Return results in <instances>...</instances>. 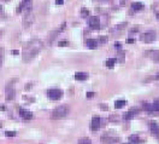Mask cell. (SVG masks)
<instances>
[{
	"mask_svg": "<svg viewBox=\"0 0 159 144\" xmlns=\"http://www.w3.org/2000/svg\"><path fill=\"white\" fill-rule=\"evenodd\" d=\"M3 58H4V49L0 47V66H1V63H3Z\"/></svg>",
	"mask_w": 159,
	"mask_h": 144,
	"instance_id": "26",
	"label": "cell"
},
{
	"mask_svg": "<svg viewBox=\"0 0 159 144\" xmlns=\"http://www.w3.org/2000/svg\"><path fill=\"white\" fill-rule=\"evenodd\" d=\"M47 96H48V98L52 101H58L62 98L63 91L59 89H51V90H48V92H47Z\"/></svg>",
	"mask_w": 159,
	"mask_h": 144,
	"instance_id": "4",
	"label": "cell"
},
{
	"mask_svg": "<svg viewBox=\"0 0 159 144\" xmlns=\"http://www.w3.org/2000/svg\"><path fill=\"white\" fill-rule=\"evenodd\" d=\"M146 56L149 58H152L156 62H159V50H151L146 52Z\"/></svg>",
	"mask_w": 159,
	"mask_h": 144,
	"instance_id": "9",
	"label": "cell"
},
{
	"mask_svg": "<svg viewBox=\"0 0 159 144\" xmlns=\"http://www.w3.org/2000/svg\"><path fill=\"white\" fill-rule=\"evenodd\" d=\"M117 62V59L116 58H109L107 61H106V67H109V68H112L113 66H115V63Z\"/></svg>",
	"mask_w": 159,
	"mask_h": 144,
	"instance_id": "21",
	"label": "cell"
},
{
	"mask_svg": "<svg viewBox=\"0 0 159 144\" xmlns=\"http://www.w3.org/2000/svg\"><path fill=\"white\" fill-rule=\"evenodd\" d=\"M69 114L68 106H60L52 111V119H64Z\"/></svg>",
	"mask_w": 159,
	"mask_h": 144,
	"instance_id": "2",
	"label": "cell"
},
{
	"mask_svg": "<svg viewBox=\"0 0 159 144\" xmlns=\"http://www.w3.org/2000/svg\"><path fill=\"white\" fill-rule=\"evenodd\" d=\"M125 144H131V143H125Z\"/></svg>",
	"mask_w": 159,
	"mask_h": 144,
	"instance_id": "38",
	"label": "cell"
},
{
	"mask_svg": "<svg viewBox=\"0 0 159 144\" xmlns=\"http://www.w3.org/2000/svg\"><path fill=\"white\" fill-rule=\"evenodd\" d=\"M55 4H57V5H63V4H64V0H55Z\"/></svg>",
	"mask_w": 159,
	"mask_h": 144,
	"instance_id": "30",
	"label": "cell"
},
{
	"mask_svg": "<svg viewBox=\"0 0 159 144\" xmlns=\"http://www.w3.org/2000/svg\"><path fill=\"white\" fill-rule=\"evenodd\" d=\"M12 84H13V82H11L10 85L6 86V93H5L6 101H12V99L15 98V96H16V91H15V89L12 87Z\"/></svg>",
	"mask_w": 159,
	"mask_h": 144,
	"instance_id": "7",
	"label": "cell"
},
{
	"mask_svg": "<svg viewBox=\"0 0 159 144\" xmlns=\"http://www.w3.org/2000/svg\"><path fill=\"white\" fill-rule=\"evenodd\" d=\"M116 47H121V43H116Z\"/></svg>",
	"mask_w": 159,
	"mask_h": 144,
	"instance_id": "35",
	"label": "cell"
},
{
	"mask_svg": "<svg viewBox=\"0 0 159 144\" xmlns=\"http://www.w3.org/2000/svg\"><path fill=\"white\" fill-rule=\"evenodd\" d=\"M78 144H92L89 138H81L78 139Z\"/></svg>",
	"mask_w": 159,
	"mask_h": 144,
	"instance_id": "22",
	"label": "cell"
},
{
	"mask_svg": "<svg viewBox=\"0 0 159 144\" xmlns=\"http://www.w3.org/2000/svg\"><path fill=\"white\" fill-rule=\"evenodd\" d=\"M131 7H133V10H135V11H140V10L144 9V4H142V3H133Z\"/></svg>",
	"mask_w": 159,
	"mask_h": 144,
	"instance_id": "18",
	"label": "cell"
},
{
	"mask_svg": "<svg viewBox=\"0 0 159 144\" xmlns=\"http://www.w3.org/2000/svg\"><path fill=\"white\" fill-rule=\"evenodd\" d=\"M87 46H88L89 49H97V47H98V40L88 39V40H87Z\"/></svg>",
	"mask_w": 159,
	"mask_h": 144,
	"instance_id": "14",
	"label": "cell"
},
{
	"mask_svg": "<svg viewBox=\"0 0 159 144\" xmlns=\"http://www.w3.org/2000/svg\"><path fill=\"white\" fill-rule=\"evenodd\" d=\"M33 21H34V15L31 12V10L26 11L24 16H23V28H29L31 24H33Z\"/></svg>",
	"mask_w": 159,
	"mask_h": 144,
	"instance_id": "3",
	"label": "cell"
},
{
	"mask_svg": "<svg viewBox=\"0 0 159 144\" xmlns=\"http://www.w3.org/2000/svg\"><path fill=\"white\" fill-rule=\"evenodd\" d=\"M88 24L91 29H99L100 28V20L98 16H92L88 20Z\"/></svg>",
	"mask_w": 159,
	"mask_h": 144,
	"instance_id": "6",
	"label": "cell"
},
{
	"mask_svg": "<svg viewBox=\"0 0 159 144\" xmlns=\"http://www.w3.org/2000/svg\"><path fill=\"white\" fill-rule=\"evenodd\" d=\"M75 79L78 80V81H82V80H86V79H87V74H86V73H82V71H78V73L75 74Z\"/></svg>",
	"mask_w": 159,
	"mask_h": 144,
	"instance_id": "17",
	"label": "cell"
},
{
	"mask_svg": "<svg viewBox=\"0 0 159 144\" xmlns=\"http://www.w3.org/2000/svg\"><path fill=\"white\" fill-rule=\"evenodd\" d=\"M3 11V7H1V5H0V12H1Z\"/></svg>",
	"mask_w": 159,
	"mask_h": 144,
	"instance_id": "36",
	"label": "cell"
},
{
	"mask_svg": "<svg viewBox=\"0 0 159 144\" xmlns=\"http://www.w3.org/2000/svg\"><path fill=\"white\" fill-rule=\"evenodd\" d=\"M118 142H119L118 137H109V136L101 137V143L102 144H117Z\"/></svg>",
	"mask_w": 159,
	"mask_h": 144,
	"instance_id": "8",
	"label": "cell"
},
{
	"mask_svg": "<svg viewBox=\"0 0 159 144\" xmlns=\"http://www.w3.org/2000/svg\"><path fill=\"white\" fill-rule=\"evenodd\" d=\"M88 15H89V10L88 9H84V7L81 9V16H82V17H87Z\"/></svg>",
	"mask_w": 159,
	"mask_h": 144,
	"instance_id": "23",
	"label": "cell"
},
{
	"mask_svg": "<svg viewBox=\"0 0 159 144\" xmlns=\"http://www.w3.org/2000/svg\"><path fill=\"white\" fill-rule=\"evenodd\" d=\"M19 7H21V10H24V11L31 10V0H23Z\"/></svg>",
	"mask_w": 159,
	"mask_h": 144,
	"instance_id": "12",
	"label": "cell"
},
{
	"mask_svg": "<svg viewBox=\"0 0 159 144\" xmlns=\"http://www.w3.org/2000/svg\"><path fill=\"white\" fill-rule=\"evenodd\" d=\"M99 40H100V41H101V43H106V41H107V38H104V36H100V39H99Z\"/></svg>",
	"mask_w": 159,
	"mask_h": 144,
	"instance_id": "31",
	"label": "cell"
},
{
	"mask_svg": "<svg viewBox=\"0 0 159 144\" xmlns=\"http://www.w3.org/2000/svg\"><path fill=\"white\" fill-rule=\"evenodd\" d=\"M140 39L142 40V41H145V43H152V41H154V40L157 39V33H156V31H147V33L142 34L140 36Z\"/></svg>",
	"mask_w": 159,
	"mask_h": 144,
	"instance_id": "5",
	"label": "cell"
},
{
	"mask_svg": "<svg viewBox=\"0 0 159 144\" xmlns=\"http://www.w3.org/2000/svg\"><path fill=\"white\" fill-rule=\"evenodd\" d=\"M144 108H145V110L147 111L148 114H151V113H153V111H154V110H153L152 104H149V103H146V102L144 103Z\"/></svg>",
	"mask_w": 159,
	"mask_h": 144,
	"instance_id": "19",
	"label": "cell"
},
{
	"mask_svg": "<svg viewBox=\"0 0 159 144\" xmlns=\"http://www.w3.org/2000/svg\"><path fill=\"white\" fill-rule=\"evenodd\" d=\"M19 114H21V116L24 119V120H31V119H33V113H31V111H29V110L21 109V110H19Z\"/></svg>",
	"mask_w": 159,
	"mask_h": 144,
	"instance_id": "10",
	"label": "cell"
},
{
	"mask_svg": "<svg viewBox=\"0 0 159 144\" xmlns=\"http://www.w3.org/2000/svg\"><path fill=\"white\" fill-rule=\"evenodd\" d=\"M152 107H153V110H154V111H159V101H154L153 104H152Z\"/></svg>",
	"mask_w": 159,
	"mask_h": 144,
	"instance_id": "24",
	"label": "cell"
},
{
	"mask_svg": "<svg viewBox=\"0 0 159 144\" xmlns=\"http://www.w3.org/2000/svg\"><path fill=\"white\" fill-rule=\"evenodd\" d=\"M93 96H94V92H88V93H87V97H88V98H92Z\"/></svg>",
	"mask_w": 159,
	"mask_h": 144,
	"instance_id": "32",
	"label": "cell"
},
{
	"mask_svg": "<svg viewBox=\"0 0 159 144\" xmlns=\"http://www.w3.org/2000/svg\"><path fill=\"white\" fill-rule=\"evenodd\" d=\"M119 62H123L124 61V53H121V55H119Z\"/></svg>",
	"mask_w": 159,
	"mask_h": 144,
	"instance_id": "29",
	"label": "cell"
},
{
	"mask_svg": "<svg viewBox=\"0 0 159 144\" xmlns=\"http://www.w3.org/2000/svg\"><path fill=\"white\" fill-rule=\"evenodd\" d=\"M149 129H151V132L153 134H159V126L157 122H151Z\"/></svg>",
	"mask_w": 159,
	"mask_h": 144,
	"instance_id": "15",
	"label": "cell"
},
{
	"mask_svg": "<svg viewBox=\"0 0 159 144\" xmlns=\"http://www.w3.org/2000/svg\"><path fill=\"white\" fill-rule=\"evenodd\" d=\"M135 114H138V108H131V109L128 111V113L124 115V119H125V120H131Z\"/></svg>",
	"mask_w": 159,
	"mask_h": 144,
	"instance_id": "13",
	"label": "cell"
},
{
	"mask_svg": "<svg viewBox=\"0 0 159 144\" xmlns=\"http://www.w3.org/2000/svg\"><path fill=\"white\" fill-rule=\"evenodd\" d=\"M125 103H127V102H125V101H122V99H121V101H117V102L115 103V108H116V109H121V108H123V107L125 106Z\"/></svg>",
	"mask_w": 159,
	"mask_h": 144,
	"instance_id": "20",
	"label": "cell"
},
{
	"mask_svg": "<svg viewBox=\"0 0 159 144\" xmlns=\"http://www.w3.org/2000/svg\"><path fill=\"white\" fill-rule=\"evenodd\" d=\"M99 127H100V117L99 116H94L92 119V130L97 131V130H99Z\"/></svg>",
	"mask_w": 159,
	"mask_h": 144,
	"instance_id": "11",
	"label": "cell"
},
{
	"mask_svg": "<svg viewBox=\"0 0 159 144\" xmlns=\"http://www.w3.org/2000/svg\"><path fill=\"white\" fill-rule=\"evenodd\" d=\"M5 136H6V137H15L16 132H13V131H6V132H5Z\"/></svg>",
	"mask_w": 159,
	"mask_h": 144,
	"instance_id": "25",
	"label": "cell"
},
{
	"mask_svg": "<svg viewBox=\"0 0 159 144\" xmlns=\"http://www.w3.org/2000/svg\"><path fill=\"white\" fill-rule=\"evenodd\" d=\"M58 45H59L60 47H64V46H68V45H69V43H68V41H64V40H63V41H60Z\"/></svg>",
	"mask_w": 159,
	"mask_h": 144,
	"instance_id": "27",
	"label": "cell"
},
{
	"mask_svg": "<svg viewBox=\"0 0 159 144\" xmlns=\"http://www.w3.org/2000/svg\"><path fill=\"white\" fill-rule=\"evenodd\" d=\"M11 53L16 56V55H18V53H19V51H18V50H12V51H11Z\"/></svg>",
	"mask_w": 159,
	"mask_h": 144,
	"instance_id": "34",
	"label": "cell"
},
{
	"mask_svg": "<svg viewBox=\"0 0 159 144\" xmlns=\"http://www.w3.org/2000/svg\"><path fill=\"white\" fill-rule=\"evenodd\" d=\"M125 27H127V23L124 22V23H121V24H118L117 28H118V29H122V28H125Z\"/></svg>",
	"mask_w": 159,
	"mask_h": 144,
	"instance_id": "28",
	"label": "cell"
},
{
	"mask_svg": "<svg viewBox=\"0 0 159 144\" xmlns=\"http://www.w3.org/2000/svg\"><path fill=\"white\" fill-rule=\"evenodd\" d=\"M42 43L40 40H33V41H29L24 46V51H23V61L28 62L30 59H33L35 56L39 53V51L41 50Z\"/></svg>",
	"mask_w": 159,
	"mask_h": 144,
	"instance_id": "1",
	"label": "cell"
},
{
	"mask_svg": "<svg viewBox=\"0 0 159 144\" xmlns=\"http://www.w3.org/2000/svg\"><path fill=\"white\" fill-rule=\"evenodd\" d=\"M142 141L140 139L139 136H136V134H133V136H130V137H129V143H131V144H139Z\"/></svg>",
	"mask_w": 159,
	"mask_h": 144,
	"instance_id": "16",
	"label": "cell"
},
{
	"mask_svg": "<svg viewBox=\"0 0 159 144\" xmlns=\"http://www.w3.org/2000/svg\"><path fill=\"white\" fill-rule=\"evenodd\" d=\"M127 43H128V44H134L135 40L134 39H128V40H127Z\"/></svg>",
	"mask_w": 159,
	"mask_h": 144,
	"instance_id": "33",
	"label": "cell"
},
{
	"mask_svg": "<svg viewBox=\"0 0 159 144\" xmlns=\"http://www.w3.org/2000/svg\"><path fill=\"white\" fill-rule=\"evenodd\" d=\"M157 18H158V20H159V13H157Z\"/></svg>",
	"mask_w": 159,
	"mask_h": 144,
	"instance_id": "37",
	"label": "cell"
}]
</instances>
